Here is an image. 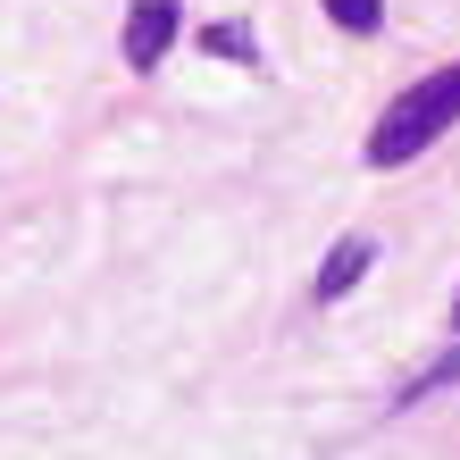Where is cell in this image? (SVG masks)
I'll list each match as a JSON object with an SVG mask.
<instances>
[{
    "label": "cell",
    "instance_id": "cell-1",
    "mask_svg": "<svg viewBox=\"0 0 460 460\" xmlns=\"http://www.w3.org/2000/svg\"><path fill=\"white\" fill-rule=\"evenodd\" d=\"M460 126V59L452 67H427L419 84H402L385 101V118L368 126V168H411L427 143H444Z\"/></svg>",
    "mask_w": 460,
    "mask_h": 460
},
{
    "label": "cell",
    "instance_id": "cell-2",
    "mask_svg": "<svg viewBox=\"0 0 460 460\" xmlns=\"http://www.w3.org/2000/svg\"><path fill=\"white\" fill-rule=\"evenodd\" d=\"M176 34H184V0H126V34H118V50H126L134 75H151L159 59H168Z\"/></svg>",
    "mask_w": 460,
    "mask_h": 460
},
{
    "label": "cell",
    "instance_id": "cell-3",
    "mask_svg": "<svg viewBox=\"0 0 460 460\" xmlns=\"http://www.w3.org/2000/svg\"><path fill=\"white\" fill-rule=\"evenodd\" d=\"M376 268V234H343L327 260H318V277H310V302H343L351 285H360Z\"/></svg>",
    "mask_w": 460,
    "mask_h": 460
},
{
    "label": "cell",
    "instance_id": "cell-4",
    "mask_svg": "<svg viewBox=\"0 0 460 460\" xmlns=\"http://www.w3.org/2000/svg\"><path fill=\"white\" fill-rule=\"evenodd\" d=\"M444 385H460V335H452V351H444V360H427V368L411 376V385L394 394V411H419V402H436Z\"/></svg>",
    "mask_w": 460,
    "mask_h": 460
},
{
    "label": "cell",
    "instance_id": "cell-5",
    "mask_svg": "<svg viewBox=\"0 0 460 460\" xmlns=\"http://www.w3.org/2000/svg\"><path fill=\"white\" fill-rule=\"evenodd\" d=\"M201 50H209V59H234V67H260V42H252V25H243V17L201 25Z\"/></svg>",
    "mask_w": 460,
    "mask_h": 460
},
{
    "label": "cell",
    "instance_id": "cell-6",
    "mask_svg": "<svg viewBox=\"0 0 460 460\" xmlns=\"http://www.w3.org/2000/svg\"><path fill=\"white\" fill-rule=\"evenodd\" d=\"M327 17L343 34H385V0H327Z\"/></svg>",
    "mask_w": 460,
    "mask_h": 460
},
{
    "label": "cell",
    "instance_id": "cell-7",
    "mask_svg": "<svg viewBox=\"0 0 460 460\" xmlns=\"http://www.w3.org/2000/svg\"><path fill=\"white\" fill-rule=\"evenodd\" d=\"M452 318H460V302H452Z\"/></svg>",
    "mask_w": 460,
    "mask_h": 460
}]
</instances>
